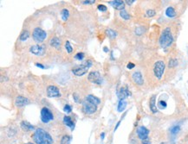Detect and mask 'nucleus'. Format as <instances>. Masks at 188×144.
Listing matches in <instances>:
<instances>
[{"label":"nucleus","instance_id":"25","mask_svg":"<svg viewBox=\"0 0 188 144\" xmlns=\"http://www.w3.org/2000/svg\"><path fill=\"white\" fill-rule=\"evenodd\" d=\"M106 33H107V35H108V36L111 38V39H114V38H115L116 36H117V34H116L115 31L113 30V29H110V28L107 29V30H106Z\"/></svg>","mask_w":188,"mask_h":144},{"label":"nucleus","instance_id":"18","mask_svg":"<svg viewBox=\"0 0 188 144\" xmlns=\"http://www.w3.org/2000/svg\"><path fill=\"white\" fill-rule=\"evenodd\" d=\"M49 44H50V46H52V47H55V48H58V47H60V46H61V41H60V39L57 37H53L50 40V42H49Z\"/></svg>","mask_w":188,"mask_h":144},{"label":"nucleus","instance_id":"6","mask_svg":"<svg viewBox=\"0 0 188 144\" xmlns=\"http://www.w3.org/2000/svg\"><path fill=\"white\" fill-rule=\"evenodd\" d=\"M165 63L162 61H159L154 64V75L156 76V78L160 80L162 78V75L164 73V71H165Z\"/></svg>","mask_w":188,"mask_h":144},{"label":"nucleus","instance_id":"10","mask_svg":"<svg viewBox=\"0 0 188 144\" xmlns=\"http://www.w3.org/2000/svg\"><path fill=\"white\" fill-rule=\"evenodd\" d=\"M148 134H149V130L144 126H140L137 129V135L141 140H145V139L148 138Z\"/></svg>","mask_w":188,"mask_h":144},{"label":"nucleus","instance_id":"15","mask_svg":"<svg viewBox=\"0 0 188 144\" xmlns=\"http://www.w3.org/2000/svg\"><path fill=\"white\" fill-rule=\"evenodd\" d=\"M118 95V98L121 99V100H124V99H126L127 97H128V96H130L131 95V93H130V91H128V90L127 89V88H121L120 91L117 93Z\"/></svg>","mask_w":188,"mask_h":144},{"label":"nucleus","instance_id":"4","mask_svg":"<svg viewBox=\"0 0 188 144\" xmlns=\"http://www.w3.org/2000/svg\"><path fill=\"white\" fill-rule=\"evenodd\" d=\"M82 110H83L84 113L91 115V114H94L96 111L97 105L85 98V99L82 102Z\"/></svg>","mask_w":188,"mask_h":144},{"label":"nucleus","instance_id":"23","mask_svg":"<svg viewBox=\"0 0 188 144\" xmlns=\"http://www.w3.org/2000/svg\"><path fill=\"white\" fill-rule=\"evenodd\" d=\"M29 36H30V33H29L28 30H23V32H22V34L20 35V37H19V39L21 41H26L27 39L29 38Z\"/></svg>","mask_w":188,"mask_h":144},{"label":"nucleus","instance_id":"29","mask_svg":"<svg viewBox=\"0 0 188 144\" xmlns=\"http://www.w3.org/2000/svg\"><path fill=\"white\" fill-rule=\"evenodd\" d=\"M179 130H180L179 126H174V127H173L171 129V133L173 135H176V134H178L179 132Z\"/></svg>","mask_w":188,"mask_h":144},{"label":"nucleus","instance_id":"40","mask_svg":"<svg viewBox=\"0 0 188 144\" xmlns=\"http://www.w3.org/2000/svg\"><path fill=\"white\" fill-rule=\"evenodd\" d=\"M133 2H134V0H127V1H126V3H127L128 5H131Z\"/></svg>","mask_w":188,"mask_h":144},{"label":"nucleus","instance_id":"41","mask_svg":"<svg viewBox=\"0 0 188 144\" xmlns=\"http://www.w3.org/2000/svg\"><path fill=\"white\" fill-rule=\"evenodd\" d=\"M36 66H38V67H41V68H43V69L44 68V66H43L42 64H39V63H36Z\"/></svg>","mask_w":188,"mask_h":144},{"label":"nucleus","instance_id":"21","mask_svg":"<svg viewBox=\"0 0 188 144\" xmlns=\"http://www.w3.org/2000/svg\"><path fill=\"white\" fill-rule=\"evenodd\" d=\"M127 101L125 100H120V102H119V104H118V111H123L124 110L126 109V107H127Z\"/></svg>","mask_w":188,"mask_h":144},{"label":"nucleus","instance_id":"8","mask_svg":"<svg viewBox=\"0 0 188 144\" xmlns=\"http://www.w3.org/2000/svg\"><path fill=\"white\" fill-rule=\"evenodd\" d=\"M88 80L96 85H101L102 82V78L97 71H93V72H90L88 74Z\"/></svg>","mask_w":188,"mask_h":144},{"label":"nucleus","instance_id":"27","mask_svg":"<svg viewBox=\"0 0 188 144\" xmlns=\"http://www.w3.org/2000/svg\"><path fill=\"white\" fill-rule=\"evenodd\" d=\"M178 65V61L176 59H171L169 61V63H168V66L169 67H174Z\"/></svg>","mask_w":188,"mask_h":144},{"label":"nucleus","instance_id":"31","mask_svg":"<svg viewBox=\"0 0 188 144\" xmlns=\"http://www.w3.org/2000/svg\"><path fill=\"white\" fill-rule=\"evenodd\" d=\"M75 58L78 61H82V59L84 58V54L83 53H77L76 55H75Z\"/></svg>","mask_w":188,"mask_h":144},{"label":"nucleus","instance_id":"42","mask_svg":"<svg viewBox=\"0 0 188 144\" xmlns=\"http://www.w3.org/2000/svg\"><path fill=\"white\" fill-rule=\"evenodd\" d=\"M104 136H105V134H104V133H101V140H103V139H104Z\"/></svg>","mask_w":188,"mask_h":144},{"label":"nucleus","instance_id":"38","mask_svg":"<svg viewBox=\"0 0 188 144\" xmlns=\"http://www.w3.org/2000/svg\"><path fill=\"white\" fill-rule=\"evenodd\" d=\"M142 144H151V142L149 141V139L146 138L145 140H142Z\"/></svg>","mask_w":188,"mask_h":144},{"label":"nucleus","instance_id":"7","mask_svg":"<svg viewBox=\"0 0 188 144\" xmlns=\"http://www.w3.org/2000/svg\"><path fill=\"white\" fill-rule=\"evenodd\" d=\"M54 119V116L52 112L49 110L48 108L44 107V108L42 109L41 110V120H42L43 123H48L49 121Z\"/></svg>","mask_w":188,"mask_h":144},{"label":"nucleus","instance_id":"30","mask_svg":"<svg viewBox=\"0 0 188 144\" xmlns=\"http://www.w3.org/2000/svg\"><path fill=\"white\" fill-rule=\"evenodd\" d=\"M65 47H66V49H67V51H68V54L72 53L73 48H72V47H71V45H70V43H69V42H66V43H65Z\"/></svg>","mask_w":188,"mask_h":144},{"label":"nucleus","instance_id":"46","mask_svg":"<svg viewBox=\"0 0 188 144\" xmlns=\"http://www.w3.org/2000/svg\"><path fill=\"white\" fill-rule=\"evenodd\" d=\"M26 144H33V143H26Z\"/></svg>","mask_w":188,"mask_h":144},{"label":"nucleus","instance_id":"16","mask_svg":"<svg viewBox=\"0 0 188 144\" xmlns=\"http://www.w3.org/2000/svg\"><path fill=\"white\" fill-rule=\"evenodd\" d=\"M63 123H65V125H67L68 127L70 128L71 130H73V129H74V128H75V123H73V121H72V119H71V117L65 116L64 118H63Z\"/></svg>","mask_w":188,"mask_h":144},{"label":"nucleus","instance_id":"22","mask_svg":"<svg viewBox=\"0 0 188 144\" xmlns=\"http://www.w3.org/2000/svg\"><path fill=\"white\" fill-rule=\"evenodd\" d=\"M21 127L23 129H24V130L28 131V130H31V129H34V127H33L31 124H30L29 123H27V122H22L21 123Z\"/></svg>","mask_w":188,"mask_h":144},{"label":"nucleus","instance_id":"9","mask_svg":"<svg viewBox=\"0 0 188 144\" xmlns=\"http://www.w3.org/2000/svg\"><path fill=\"white\" fill-rule=\"evenodd\" d=\"M47 95L49 98H58L61 96V93L55 85H49L47 88Z\"/></svg>","mask_w":188,"mask_h":144},{"label":"nucleus","instance_id":"37","mask_svg":"<svg viewBox=\"0 0 188 144\" xmlns=\"http://www.w3.org/2000/svg\"><path fill=\"white\" fill-rule=\"evenodd\" d=\"M127 68H128V69H132V68H133V67H134L135 65L133 64V63H132V62H129L128 64H127Z\"/></svg>","mask_w":188,"mask_h":144},{"label":"nucleus","instance_id":"13","mask_svg":"<svg viewBox=\"0 0 188 144\" xmlns=\"http://www.w3.org/2000/svg\"><path fill=\"white\" fill-rule=\"evenodd\" d=\"M30 51L36 55H43L44 54V47L40 45H34L31 47Z\"/></svg>","mask_w":188,"mask_h":144},{"label":"nucleus","instance_id":"17","mask_svg":"<svg viewBox=\"0 0 188 144\" xmlns=\"http://www.w3.org/2000/svg\"><path fill=\"white\" fill-rule=\"evenodd\" d=\"M155 95L152 96V98L150 99V103H149V105H150V110H152V112L154 113H157L158 112V109L157 106L155 104Z\"/></svg>","mask_w":188,"mask_h":144},{"label":"nucleus","instance_id":"32","mask_svg":"<svg viewBox=\"0 0 188 144\" xmlns=\"http://www.w3.org/2000/svg\"><path fill=\"white\" fill-rule=\"evenodd\" d=\"M146 16H147L148 17H154V16H155V11H154V9H147V10H146Z\"/></svg>","mask_w":188,"mask_h":144},{"label":"nucleus","instance_id":"24","mask_svg":"<svg viewBox=\"0 0 188 144\" xmlns=\"http://www.w3.org/2000/svg\"><path fill=\"white\" fill-rule=\"evenodd\" d=\"M62 14V18H63V21H67L68 18V16H69V12L67 9H63L61 12Z\"/></svg>","mask_w":188,"mask_h":144},{"label":"nucleus","instance_id":"26","mask_svg":"<svg viewBox=\"0 0 188 144\" xmlns=\"http://www.w3.org/2000/svg\"><path fill=\"white\" fill-rule=\"evenodd\" d=\"M120 16L122 17L123 19H125V20H128V19L130 18V16L127 14V12L126 11V9H122V10H121L120 12Z\"/></svg>","mask_w":188,"mask_h":144},{"label":"nucleus","instance_id":"33","mask_svg":"<svg viewBox=\"0 0 188 144\" xmlns=\"http://www.w3.org/2000/svg\"><path fill=\"white\" fill-rule=\"evenodd\" d=\"M158 106L160 107V109H165L166 107V103L163 100H160V102L158 103Z\"/></svg>","mask_w":188,"mask_h":144},{"label":"nucleus","instance_id":"28","mask_svg":"<svg viewBox=\"0 0 188 144\" xmlns=\"http://www.w3.org/2000/svg\"><path fill=\"white\" fill-rule=\"evenodd\" d=\"M69 141H70V137L68 136V135H64L62 138L61 144H68L69 143Z\"/></svg>","mask_w":188,"mask_h":144},{"label":"nucleus","instance_id":"5","mask_svg":"<svg viewBox=\"0 0 188 144\" xmlns=\"http://www.w3.org/2000/svg\"><path fill=\"white\" fill-rule=\"evenodd\" d=\"M32 36H33L34 41L36 42V43H41V42H43L46 39L47 34H46L45 31L43 30L42 28H36L34 30H33Z\"/></svg>","mask_w":188,"mask_h":144},{"label":"nucleus","instance_id":"39","mask_svg":"<svg viewBox=\"0 0 188 144\" xmlns=\"http://www.w3.org/2000/svg\"><path fill=\"white\" fill-rule=\"evenodd\" d=\"M83 4H93V3H95V1L94 0H90V1H83Z\"/></svg>","mask_w":188,"mask_h":144},{"label":"nucleus","instance_id":"44","mask_svg":"<svg viewBox=\"0 0 188 144\" xmlns=\"http://www.w3.org/2000/svg\"><path fill=\"white\" fill-rule=\"evenodd\" d=\"M104 51H105V52H108V48H107L106 47H104Z\"/></svg>","mask_w":188,"mask_h":144},{"label":"nucleus","instance_id":"45","mask_svg":"<svg viewBox=\"0 0 188 144\" xmlns=\"http://www.w3.org/2000/svg\"><path fill=\"white\" fill-rule=\"evenodd\" d=\"M186 140L188 141V135H187V136H186Z\"/></svg>","mask_w":188,"mask_h":144},{"label":"nucleus","instance_id":"12","mask_svg":"<svg viewBox=\"0 0 188 144\" xmlns=\"http://www.w3.org/2000/svg\"><path fill=\"white\" fill-rule=\"evenodd\" d=\"M132 79H133V82H134L135 84H137V85H143V83H144L142 74H141V72H133V75H132Z\"/></svg>","mask_w":188,"mask_h":144},{"label":"nucleus","instance_id":"35","mask_svg":"<svg viewBox=\"0 0 188 144\" xmlns=\"http://www.w3.org/2000/svg\"><path fill=\"white\" fill-rule=\"evenodd\" d=\"M144 28H142V27H140V28H136V31H135V33H136L137 35H141V34H143L144 33Z\"/></svg>","mask_w":188,"mask_h":144},{"label":"nucleus","instance_id":"36","mask_svg":"<svg viewBox=\"0 0 188 144\" xmlns=\"http://www.w3.org/2000/svg\"><path fill=\"white\" fill-rule=\"evenodd\" d=\"M97 8H98V9L100 10V11H106L107 10V7L104 5V4H99Z\"/></svg>","mask_w":188,"mask_h":144},{"label":"nucleus","instance_id":"14","mask_svg":"<svg viewBox=\"0 0 188 144\" xmlns=\"http://www.w3.org/2000/svg\"><path fill=\"white\" fill-rule=\"evenodd\" d=\"M109 4L116 9H119V10H122V9H125V4H124L123 1L122 0H114V1H110Z\"/></svg>","mask_w":188,"mask_h":144},{"label":"nucleus","instance_id":"34","mask_svg":"<svg viewBox=\"0 0 188 144\" xmlns=\"http://www.w3.org/2000/svg\"><path fill=\"white\" fill-rule=\"evenodd\" d=\"M63 110H64L65 112H67V113H70L71 110H72V109H71V106L70 105H68V104H66L64 106V108H63Z\"/></svg>","mask_w":188,"mask_h":144},{"label":"nucleus","instance_id":"20","mask_svg":"<svg viewBox=\"0 0 188 144\" xmlns=\"http://www.w3.org/2000/svg\"><path fill=\"white\" fill-rule=\"evenodd\" d=\"M86 99H88L89 101H91V102H93L94 104H95L96 105H98L100 103H101V100L98 99V98L95 97V96H93V95H88L87 97H86Z\"/></svg>","mask_w":188,"mask_h":144},{"label":"nucleus","instance_id":"19","mask_svg":"<svg viewBox=\"0 0 188 144\" xmlns=\"http://www.w3.org/2000/svg\"><path fill=\"white\" fill-rule=\"evenodd\" d=\"M166 15L167 16L170 18H173L176 16V12H175L174 9L173 7H168L166 9Z\"/></svg>","mask_w":188,"mask_h":144},{"label":"nucleus","instance_id":"1","mask_svg":"<svg viewBox=\"0 0 188 144\" xmlns=\"http://www.w3.org/2000/svg\"><path fill=\"white\" fill-rule=\"evenodd\" d=\"M32 139L36 144H52L53 140L49 133L43 129H37L32 135Z\"/></svg>","mask_w":188,"mask_h":144},{"label":"nucleus","instance_id":"2","mask_svg":"<svg viewBox=\"0 0 188 144\" xmlns=\"http://www.w3.org/2000/svg\"><path fill=\"white\" fill-rule=\"evenodd\" d=\"M173 37L171 33L169 28H166L165 30L162 32L161 36L160 38V43L161 47H168L173 44Z\"/></svg>","mask_w":188,"mask_h":144},{"label":"nucleus","instance_id":"3","mask_svg":"<svg viewBox=\"0 0 188 144\" xmlns=\"http://www.w3.org/2000/svg\"><path fill=\"white\" fill-rule=\"evenodd\" d=\"M91 65H92V61H87L84 63H82V64L81 65V66H76V67L73 68L72 72L76 76H82L85 73H87L88 71V68L91 66Z\"/></svg>","mask_w":188,"mask_h":144},{"label":"nucleus","instance_id":"43","mask_svg":"<svg viewBox=\"0 0 188 144\" xmlns=\"http://www.w3.org/2000/svg\"><path fill=\"white\" fill-rule=\"evenodd\" d=\"M119 125H120V122H119V123H118L117 124H116V127H115V129H114V131H115L116 129H117V128H118V126H119Z\"/></svg>","mask_w":188,"mask_h":144},{"label":"nucleus","instance_id":"11","mask_svg":"<svg viewBox=\"0 0 188 144\" xmlns=\"http://www.w3.org/2000/svg\"><path fill=\"white\" fill-rule=\"evenodd\" d=\"M30 102H29L28 99L24 97H22V96H18L15 99V105L17 107H23L27 105Z\"/></svg>","mask_w":188,"mask_h":144}]
</instances>
